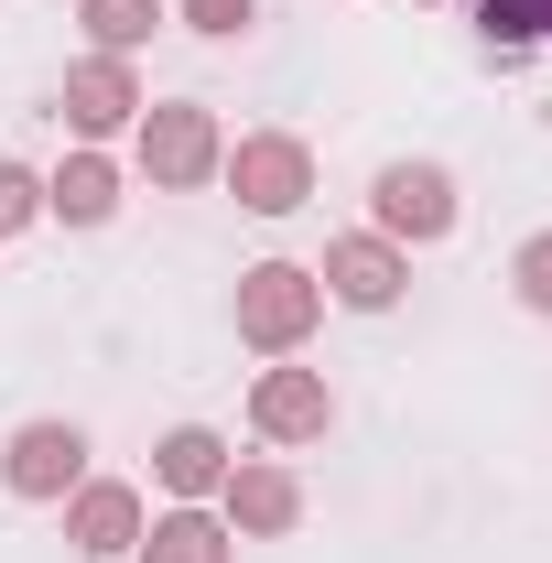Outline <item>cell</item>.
Instances as JSON below:
<instances>
[{"label": "cell", "mask_w": 552, "mask_h": 563, "mask_svg": "<svg viewBox=\"0 0 552 563\" xmlns=\"http://www.w3.org/2000/svg\"><path fill=\"white\" fill-rule=\"evenodd\" d=\"M217 163H228V131L207 98H152L131 120V174L152 196H196V185H217Z\"/></svg>", "instance_id": "cell-1"}, {"label": "cell", "mask_w": 552, "mask_h": 563, "mask_svg": "<svg viewBox=\"0 0 552 563\" xmlns=\"http://www.w3.org/2000/svg\"><path fill=\"white\" fill-rule=\"evenodd\" d=\"M228 314H239V347H261V357H303V336L325 325V282H314V261H250Z\"/></svg>", "instance_id": "cell-2"}, {"label": "cell", "mask_w": 552, "mask_h": 563, "mask_svg": "<svg viewBox=\"0 0 552 563\" xmlns=\"http://www.w3.org/2000/svg\"><path fill=\"white\" fill-rule=\"evenodd\" d=\"M455 174L433 163V152H401V163H379V185H368V228L379 239H401V250H433V239H455Z\"/></svg>", "instance_id": "cell-3"}, {"label": "cell", "mask_w": 552, "mask_h": 563, "mask_svg": "<svg viewBox=\"0 0 552 563\" xmlns=\"http://www.w3.org/2000/svg\"><path fill=\"white\" fill-rule=\"evenodd\" d=\"M217 185L250 217H292V207H314V141L303 131H239L228 163H217Z\"/></svg>", "instance_id": "cell-4"}, {"label": "cell", "mask_w": 552, "mask_h": 563, "mask_svg": "<svg viewBox=\"0 0 552 563\" xmlns=\"http://www.w3.org/2000/svg\"><path fill=\"white\" fill-rule=\"evenodd\" d=\"M76 477H87V422H66V412L11 422V444H0V488L22 498V509H66Z\"/></svg>", "instance_id": "cell-5"}, {"label": "cell", "mask_w": 552, "mask_h": 563, "mask_svg": "<svg viewBox=\"0 0 552 563\" xmlns=\"http://www.w3.org/2000/svg\"><path fill=\"white\" fill-rule=\"evenodd\" d=\"M141 109H152V87H141V66H131V55H76V66L55 76V120H66L76 141H98V152L131 131Z\"/></svg>", "instance_id": "cell-6"}, {"label": "cell", "mask_w": 552, "mask_h": 563, "mask_svg": "<svg viewBox=\"0 0 552 563\" xmlns=\"http://www.w3.org/2000/svg\"><path fill=\"white\" fill-rule=\"evenodd\" d=\"M250 433H261L272 455H292V444H325V433H336V379H325V368H292V357H272V368L250 379Z\"/></svg>", "instance_id": "cell-7"}, {"label": "cell", "mask_w": 552, "mask_h": 563, "mask_svg": "<svg viewBox=\"0 0 552 563\" xmlns=\"http://www.w3.org/2000/svg\"><path fill=\"white\" fill-rule=\"evenodd\" d=\"M314 282H325V303H346V314H390L412 292V250L379 239V228H346V239H325Z\"/></svg>", "instance_id": "cell-8"}, {"label": "cell", "mask_w": 552, "mask_h": 563, "mask_svg": "<svg viewBox=\"0 0 552 563\" xmlns=\"http://www.w3.org/2000/svg\"><path fill=\"white\" fill-rule=\"evenodd\" d=\"M55 520H66V553H76V563H131V553H141V520H152V498H141L131 477H76Z\"/></svg>", "instance_id": "cell-9"}, {"label": "cell", "mask_w": 552, "mask_h": 563, "mask_svg": "<svg viewBox=\"0 0 552 563\" xmlns=\"http://www.w3.org/2000/svg\"><path fill=\"white\" fill-rule=\"evenodd\" d=\"M217 520H228L239 542H292V531H303V477L272 466V455H239L228 488H217Z\"/></svg>", "instance_id": "cell-10"}, {"label": "cell", "mask_w": 552, "mask_h": 563, "mask_svg": "<svg viewBox=\"0 0 552 563\" xmlns=\"http://www.w3.org/2000/svg\"><path fill=\"white\" fill-rule=\"evenodd\" d=\"M120 207H131V163L98 152V141H76L66 163L44 174V217H55V228H109Z\"/></svg>", "instance_id": "cell-11"}, {"label": "cell", "mask_w": 552, "mask_h": 563, "mask_svg": "<svg viewBox=\"0 0 552 563\" xmlns=\"http://www.w3.org/2000/svg\"><path fill=\"white\" fill-rule=\"evenodd\" d=\"M131 563H239V531L217 520V498H174L141 520V553Z\"/></svg>", "instance_id": "cell-12"}, {"label": "cell", "mask_w": 552, "mask_h": 563, "mask_svg": "<svg viewBox=\"0 0 552 563\" xmlns=\"http://www.w3.org/2000/svg\"><path fill=\"white\" fill-rule=\"evenodd\" d=\"M228 466H239V444H228L217 422H174V433L152 444V488H163V498H217Z\"/></svg>", "instance_id": "cell-13"}, {"label": "cell", "mask_w": 552, "mask_h": 563, "mask_svg": "<svg viewBox=\"0 0 552 563\" xmlns=\"http://www.w3.org/2000/svg\"><path fill=\"white\" fill-rule=\"evenodd\" d=\"M76 22H87V55H141L174 22V0H76Z\"/></svg>", "instance_id": "cell-14"}, {"label": "cell", "mask_w": 552, "mask_h": 563, "mask_svg": "<svg viewBox=\"0 0 552 563\" xmlns=\"http://www.w3.org/2000/svg\"><path fill=\"white\" fill-rule=\"evenodd\" d=\"M477 44L487 55H531L542 44V0H477Z\"/></svg>", "instance_id": "cell-15"}, {"label": "cell", "mask_w": 552, "mask_h": 563, "mask_svg": "<svg viewBox=\"0 0 552 563\" xmlns=\"http://www.w3.org/2000/svg\"><path fill=\"white\" fill-rule=\"evenodd\" d=\"M509 292H520V314L552 325V228H531V239L509 250Z\"/></svg>", "instance_id": "cell-16"}, {"label": "cell", "mask_w": 552, "mask_h": 563, "mask_svg": "<svg viewBox=\"0 0 552 563\" xmlns=\"http://www.w3.org/2000/svg\"><path fill=\"white\" fill-rule=\"evenodd\" d=\"M174 22L196 44H239V33H261V0H174Z\"/></svg>", "instance_id": "cell-17"}, {"label": "cell", "mask_w": 552, "mask_h": 563, "mask_svg": "<svg viewBox=\"0 0 552 563\" xmlns=\"http://www.w3.org/2000/svg\"><path fill=\"white\" fill-rule=\"evenodd\" d=\"M22 228H44V174L0 152V239H22Z\"/></svg>", "instance_id": "cell-18"}, {"label": "cell", "mask_w": 552, "mask_h": 563, "mask_svg": "<svg viewBox=\"0 0 552 563\" xmlns=\"http://www.w3.org/2000/svg\"><path fill=\"white\" fill-rule=\"evenodd\" d=\"M542 33H552V0H542Z\"/></svg>", "instance_id": "cell-19"}]
</instances>
